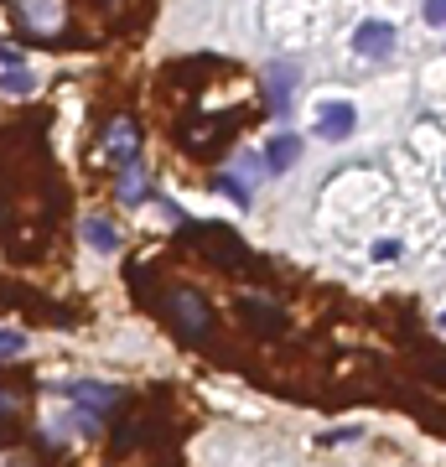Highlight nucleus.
<instances>
[{
    "label": "nucleus",
    "instance_id": "nucleus-3",
    "mask_svg": "<svg viewBox=\"0 0 446 467\" xmlns=\"http://www.w3.org/2000/svg\"><path fill=\"white\" fill-rule=\"evenodd\" d=\"M291 93H296V68L291 62H270L265 68V99L275 115H286L291 109Z\"/></svg>",
    "mask_w": 446,
    "mask_h": 467
},
{
    "label": "nucleus",
    "instance_id": "nucleus-5",
    "mask_svg": "<svg viewBox=\"0 0 446 467\" xmlns=\"http://www.w3.org/2000/svg\"><path fill=\"white\" fill-rule=\"evenodd\" d=\"M353 47L363 58H389V52H394V27H389V21H363L353 36Z\"/></svg>",
    "mask_w": 446,
    "mask_h": 467
},
{
    "label": "nucleus",
    "instance_id": "nucleus-9",
    "mask_svg": "<svg viewBox=\"0 0 446 467\" xmlns=\"http://www.w3.org/2000/svg\"><path fill=\"white\" fill-rule=\"evenodd\" d=\"M135 141H141V130H135L130 120H115V125H109V151H115V166L135 161Z\"/></svg>",
    "mask_w": 446,
    "mask_h": 467
},
{
    "label": "nucleus",
    "instance_id": "nucleus-8",
    "mask_svg": "<svg viewBox=\"0 0 446 467\" xmlns=\"http://www.w3.org/2000/svg\"><path fill=\"white\" fill-rule=\"evenodd\" d=\"M301 161V135H275L265 151V166L270 172H286V166H296Z\"/></svg>",
    "mask_w": 446,
    "mask_h": 467
},
{
    "label": "nucleus",
    "instance_id": "nucleus-17",
    "mask_svg": "<svg viewBox=\"0 0 446 467\" xmlns=\"http://www.w3.org/2000/svg\"><path fill=\"white\" fill-rule=\"evenodd\" d=\"M394 254H400V245H394V239H379V245H374V260H394Z\"/></svg>",
    "mask_w": 446,
    "mask_h": 467
},
{
    "label": "nucleus",
    "instance_id": "nucleus-18",
    "mask_svg": "<svg viewBox=\"0 0 446 467\" xmlns=\"http://www.w3.org/2000/svg\"><path fill=\"white\" fill-rule=\"evenodd\" d=\"M16 410H21V400H16V395H5V390H0V415H5V421H11V415H16Z\"/></svg>",
    "mask_w": 446,
    "mask_h": 467
},
{
    "label": "nucleus",
    "instance_id": "nucleus-15",
    "mask_svg": "<svg viewBox=\"0 0 446 467\" xmlns=\"http://www.w3.org/2000/svg\"><path fill=\"white\" fill-rule=\"evenodd\" d=\"M426 21H431V27H446V0H426Z\"/></svg>",
    "mask_w": 446,
    "mask_h": 467
},
{
    "label": "nucleus",
    "instance_id": "nucleus-14",
    "mask_svg": "<svg viewBox=\"0 0 446 467\" xmlns=\"http://www.w3.org/2000/svg\"><path fill=\"white\" fill-rule=\"evenodd\" d=\"M213 187H223V192H229L234 203H249V187L239 182V177H229V172H218V177H213Z\"/></svg>",
    "mask_w": 446,
    "mask_h": 467
},
{
    "label": "nucleus",
    "instance_id": "nucleus-12",
    "mask_svg": "<svg viewBox=\"0 0 446 467\" xmlns=\"http://www.w3.org/2000/svg\"><path fill=\"white\" fill-rule=\"evenodd\" d=\"M244 317H249V322H265L260 333H280V327H286V317L270 307V302H244Z\"/></svg>",
    "mask_w": 446,
    "mask_h": 467
},
{
    "label": "nucleus",
    "instance_id": "nucleus-16",
    "mask_svg": "<svg viewBox=\"0 0 446 467\" xmlns=\"http://www.w3.org/2000/svg\"><path fill=\"white\" fill-rule=\"evenodd\" d=\"M21 348H27L21 333H0V353H21Z\"/></svg>",
    "mask_w": 446,
    "mask_h": 467
},
{
    "label": "nucleus",
    "instance_id": "nucleus-1",
    "mask_svg": "<svg viewBox=\"0 0 446 467\" xmlns=\"http://www.w3.org/2000/svg\"><path fill=\"white\" fill-rule=\"evenodd\" d=\"M166 311H172V327H177V333H182L187 342H198V338H203V333L213 327V311H208V302H203L198 291H187V286H182V291H172V302H166Z\"/></svg>",
    "mask_w": 446,
    "mask_h": 467
},
{
    "label": "nucleus",
    "instance_id": "nucleus-4",
    "mask_svg": "<svg viewBox=\"0 0 446 467\" xmlns=\"http://www.w3.org/2000/svg\"><path fill=\"white\" fill-rule=\"evenodd\" d=\"M16 11H21V21L31 31H58L62 27V0H16Z\"/></svg>",
    "mask_w": 446,
    "mask_h": 467
},
{
    "label": "nucleus",
    "instance_id": "nucleus-7",
    "mask_svg": "<svg viewBox=\"0 0 446 467\" xmlns=\"http://www.w3.org/2000/svg\"><path fill=\"white\" fill-rule=\"evenodd\" d=\"M68 395H73V400L84 405V410H99V415H109V410H115L119 405V390H109V384H89V379H78V384H68Z\"/></svg>",
    "mask_w": 446,
    "mask_h": 467
},
{
    "label": "nucleus",
    "instance_id": "nucleus-6",
    "mask_svg": "<svg viewBox=\"0 0 446 467\" xmlns=\"http://www.w3.org/2000/svg\"><path fill=\"white\" fill-rule=\"evenodd\" d=\"M358 125V109L353 104H322V120H317V135L322 141H348Z\"/></svg>",
    "mask_w": 446,
    "mask_h": 467
},
{
    "label": "nucleus",
    "instance_id": "nucleus-2",
    "mask_svg": "<svg viewBox=\"0 0 446 467\" xmlns=\"http://www.w3.org/2000/svg\"><path fill=\"white\" fill-rule=\"evenodd\" d=\"M182 229H187V239H198L203 254H213L218 265H244V260H249L244 245H239V234L223 229V223H182Z\"/></svg>",
    "mask_w": 446,
    "mask_h": 467
},
{
    "label": "nucleus",
    "instance_id": "nucleus-11",
    "mask_svg": "<svg viewBox=\"0 0 446 467\" xmlns=\"http://www.w3.org/2000/svg\"><path fill=\"white\" fill-rule=\"evenodd\" d=\"M84 239H89L99 254H115V249H119V234L104 223V218H84Z\"/></svg>",
    "mask_w": 446,
    "mask_h": 467
},
{
    "label": "nucleus",
    "instance_id": "nucleus-10",
    "mask_svg": "<svg viewBox=\"0 0 446 467\" xmlns=\"http://www.w3.org/2000/svg\"><path fill=\"white\" fill-rule=\"evenodd\" d=\"M119 197H125V203H141V197H146V172H141V161H125V166H119Z\"/></svg>",
    "mask_w": 446,
    "mask_h": 467
},
{
    "label": "nucleus",
    "instance_id": "nucleus-19",
    "mask_svg": "<svg viewBox=\"0 0 446 467\" xmlns=\"http://www.w3.org/2000/svg\"><path fill=\"white\" fill-rule=\"evenodd\" d=\"M442 327H446V317H442Z\"/></svg>",
    "mask_w": 446,
    "mask_h": 467
},
{
    "label": "nucleus",
    "instance_id": "nucleus-13",
    "mask_svg": "<svg viewBox=\"0 0 446 467\" xmlns=\"http://www.w3.org/2000/svg\"><path fill=\"white\" fill-rule=\"evenodd\" d=\"M0 89H11V93H31L36 84H31V73H27V68H11V73L0 78Z\"/></svg>",
    "mask_w": 446,
    "mask_h": 467
}]
</instances>
